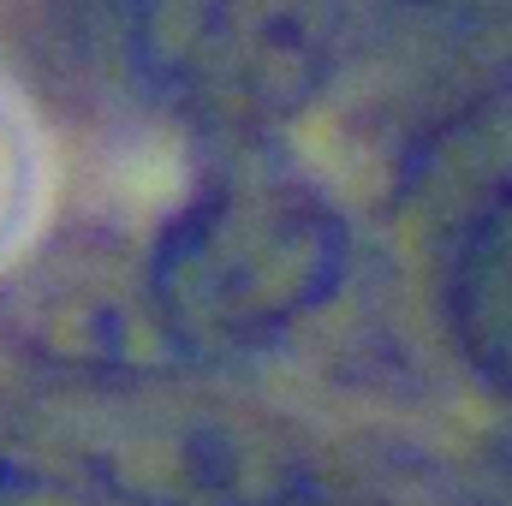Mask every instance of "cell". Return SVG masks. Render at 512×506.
I'll use <instances>...</instances> for the list:
<instances>
[{"instance_id":"8992f818","label":"cell","mask_w":512,"mask_h":506,"mask_svg":"<svg viewBox=\"0 0 512 506\" xmlns=\"http://www.w3.org/2000/svg\"><path fill=\"white\" fill-rule=\"evenodd\" d=\"M0 506H114V501L102 489H90V483L60 477V471L0 459Z\"/></svg>"},{"instance_id":"5b68a950","label":"cell","mask_w":512,"mask_h":506,"mask_svg":"<svg viewBox=\"0 0 512 506\" xmlns=\"http://www.w3.org/2000/svg\"><path fill=\"white\" fill-rule=\"evenodd\" d=\"M447 322L465 364L512 399V179L465 215L447 251Z\"/></svg>"},{"instance_id":"277c9868","label":"cell","mask_w":512,"mask_h":506,"mask_svg":"<svg viewBox=\"0 0 512 506\" xmlns=\"http://www.w3.org/2000/svg\"><path fill=\"white\" fill-rule=\"evenodd\" d=\"M376 42L453 114L512 84V0H376Z\"/></svg>"},{"instance_id":"52a82bcc","label":"cell","mask_w":512,"mask_h":506,"mask_svg":"<svg viewBox=\"0 0 512 506\" xmlns=\"http://www.w3.org/2000/svg\"><path fill=\"white\" fill-rule=\"evenodd\" d=\"M274 506H370V501H358V495H346V489H328V483H316V477H304L286 501H274Z\"/></svg>"},{"instance_id":"3957f363","label":"cell","mask_w":512,"mask_h":506,"mask_svg":"<svg viewBox=\"0 0 512 506\" xmlns=\"http://www.w3.org/2000/svg\"><path fill=\"white\" fill-rule=\"evenodd\" d=\"M298 447L251 411L149 405L96 453V483L114 506H274L304 483Z\"/></svg>"},{"instance_id":"7a4b0ae2","label":"cell","mask_w":512,"mask_h":506,"mask_svg":"<svg viewBox=\"0 0 512 506\" xmlns=\"http://www.w3.org/2000/svg\"><path fill=\"white\" fill-rule=\"evenodd\" d=\"M352 48L346 0H120L143 96L197 126H274L316 102Z\"/></svg>"},{"instance_id":"6da1fadb","label":"cell","mask_w":512,"mask_h":506,"mask_svg":"<svg viewBox=\"0 0 512 506\" xmlns=\"http://www.w3.org/2000/svg\"><path fill=\"white\" fill-rule=\"evenodd\" d=\"M340 209L292 173H227L203 185L143 262V316L185 358L274 346L346 274Z\"/></svg>"}]
</instances>
